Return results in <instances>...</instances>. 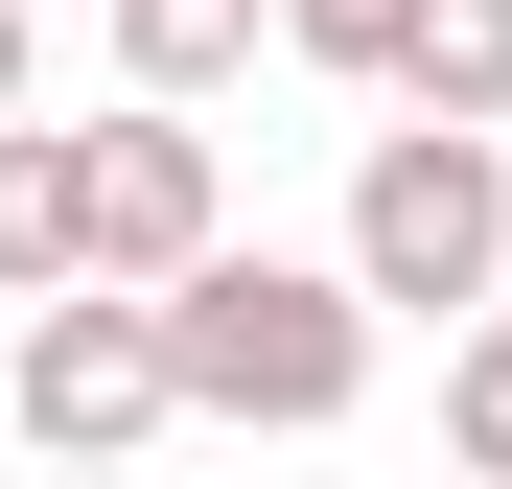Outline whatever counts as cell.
Instances as JSON below:
<instances>
[{"label":"cell","instance_id":"1","mask_svg":"<svg viewBox=\"0 0 512 489\" xmlns=\"http://www.w3.org/2000/svg\"><path fill=\"white\" fill-rule=\"evenodd\" d=\"M140 326H163V396L187 420H280V443H326L373 396V303H350V257H163L140 280Z\"/></svg>","mask_w":512,"mask_h":489},{"label":"cell","instance_id":"2","mask_svg":"<svg viewBox=\"0 0 512 489\" xmlns=\"http://www.w3.org/2000/svg\"><path fill=\"white\" fill-rule=\"evenodd\" d=\"M512 280V140L489 117H396L350 163V303H419V326H466Z\"/></svg>","mask_w":512,"mask_h":489},{"label":"cell","instance_id":"3","mask_svg":"<svg viewBox=\"0 0 512 489\" xmlns=\"http://www.w3.org/2000/svg\"><path fill=\"white\" fill-rule=\"evenodd\" d=\"M210 117L187 94H140V117H94L70 140V280H163V257H210Z\"/></svg>","mask_w":512,"mask_h":489},{"label":"cell","instance_id":"4","mask_svg":"<svg viewBox=\"0 0 512 489\" xmlns=\"http://www.w3.org/2000/svg\"><path fill=\"white\" fill-rule=\"evenodd\" d=\"M187 396H163V326H140V280H47V326H24V443H163Z\"/></svg>","mask_w":512,"mask_h":489},{"label":"cell","instance_id":"5","mask_svg":"<svg viewBox=\"0 0 512 489\" xmlns=\"http://www.w3.org/2000/svg\"><path fill=\"white\" fill-rule=\"evenodd\" d=\"M373 94L396 117H512V0H396L373 24Z\"/></svg>","mask_w":512,"mask_h":489},{"label":"cell","instance_id":"6","mask_svg":"<svg viewBox=\"0 0 512 489\" xmlns=\"http://www.w3.org/2000/svg\"><path fill=\"white\" fill-rule=\"evenodd\" d=\"M47 280H70V117L0 94V303H47Z\"/></svg>","mask_w":512,"mask_h":489},{"label":"cell","instance_id":"7","mask_svg":"<svg viewBox=\"0 0 512 489\" xmlns=\"http://www.w3.org/2000/svg\"><path fill=\"white\" fill-rule=\"evenodd\" d=\"M94 24H117V70H140V94H233V70H256V0H94Z\"/></svg>","mask_w":512,"mask_h":489},{"label":"cell","instance_id":"8","mask_svg":"<svg viewBox=\"0 0 512 489\" xmlns=\"http://www.w3.org/2000/svg\"><path fill=\"white\" fill-rule=\"evenodd\" d=\"M443 443H466V466L512 489V280L466 303V350H443Z\"/></svg>","mask_w":512,"mask_h":489},{"label":"cell","instance_id":"9","mask_svg":"<svg viewBox=\"0 0 512 489\" xmlns=\"http://www.w3.org/2000/svg\"><path fill=\"white\" fill-rule=\"evenodd\" d=\"M256 24H280L303 70H350V94H373V24H396V0H256Z\"/></svg>","mask_w":512,"mask_h":489},{"label":"cell","instance_id":"10","mask_svg":"<svg viewBox=\"0 0 512 489\" xmlns=\"http://www.w3.org/2000/svg\"><path fill=\"white\" fill-rule=\"evenodd\" d=\"M24 24H47V0H0V94H24Z\"/></svg>","mask_w":512,"mask_h":489}]
</instances>
